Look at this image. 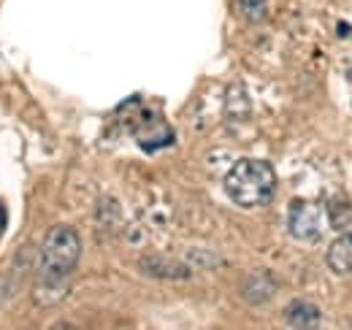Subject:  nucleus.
I'll list each match as a JSON object with an SVG mask.
<instances>
[{
  "label": "nucleus",
  "instance_id": "2",
  "mask_svg": "<svg viewBox=\"0 0 352 330\" xmlns=\"http://www.w3.org/2000/svg\"><path fill=\"white\" fill-rule=\"evenodd\" d=\"M79 257H82V239L74 228H68V225L49 228L44 244H41V254H38L41 285L57 287V285L68 282V276L79 265Z\"/></svg>",
  "mask_w": 352,
  "mask_h": 330
},
{
  "label": "nucleus",
  "instance_id": "5",
  "mask_svg": "<svg viewBox=\"0 0 352 330\" xmlns=\"http://www.w3.org/2000/svg\"><path fill=\"white\" fill-rule=\"evenodd\" d=\"M325 263L333 274L344 276V274H352V230L350 233H342L331 247L325 252Z\"/></svg>",
  "mask_w": 352,
  "mask_h": 330
},
{
  "label": "nucleus",
  "instance_id": "1",
  "mask_svg": "<svg viewBox=\"0 0 352 330\" xmlns=\"http://www.w3.org/2000/svg\"><path fill=\"white\" fill-rule=\"evenodd\" d=\"M225 192L241 208H258L274 201L276 195V173L265 160L244 157L230 165L225 173Z\"/></svg>",
  "mask_w": 352,
  "mask_h": 330
},
{
  "label": "nucleus",
  "instance_id": "6",
  "mask_svg": "<svg viewBox=\"0 0 352 330\" xmlns=\"http://www.w3.org/2000/svg\"><path fill=\"white\" fill-rule=\"evenodd\" d=\"M141 271L155 276V279H187L190 276V271L182 263L166 260V257H152V260L141 263Z\"/></svg>",
  "mask_w": 352,
  "mask_h": 330
},
{
  "label": "nucleus",
  "instance_id": "3",
  "mask_svg": "<svg viewBox=\"0 0 352 330\" xmlns=\"http://www.w3.org/2000/svg\"><path fill=\"white\" fill-rule=\"evenodd\" d=\"M287 230L296 241L314 244L325 230V208L314 201H296L287 214Z\"/></svg>",
  "mask_w": 352,
  "mask_h": 330
},
{
  "label": "nucleus",
  "instance_id": "8",
  "mask_svg": "<svg viewBox=\"0 0 352 330\" xmlns=\"http://www.w3.org/2000/svg\"><path fill=\"white\" fill-rule=\"evenodd\" d=\"M239 8L250 22H265V16H268L265 0H239Z\"/></svg>",
  "mask_w": 352,
  "mask_h": 330
},
{
  "label": "nucleus",
  "instance_id": "4",
  "mask_svg": "<svg viewBox=\"0 0 352 330\" xmlns=\"http://www.w3.org/2000/svg\"><path fill=\"white\" fill-rule=\"evenodd\" d=\"M282 317H285V325L293 330H314L322 325V311H320V306L311 303V300H304V298L290 300Z\"/></svg>",
  "mask_w": 352,
  "mask_h": 330
},
{
  "label": "nucleus",
  "instance_id": "7",
  "mask_svg": "<svg viewBox=\"0 0 352 330\" xmlns=\"http://www.w3.org/2000/svg\"><path fill=\"white\" fill-rule=\"evenodd\" d=\"M274 289H276V285L268 276H250L244 285V298L250 303H265L274 295Z\"/></svg>",
  "mask_w": 352,
  "mask_h": 330
}]
</instances>
